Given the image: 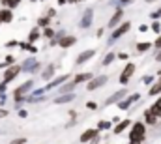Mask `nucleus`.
I'll return each instance as SVG.
<instances>
[{
  "mask_svg": "<svg viewBox=\"0 0 161 144\" xmlns=\"http://www.w3.org/2000/svg\"><path fill=\"white\" fill-rule=\"evenodd\" d=\"M144 137H146V126H144L143 122L133 124L131 133H129V141H131L133 144H141L143 141H144Z\"/></svg>",
  "mask_w": 161,
  "mask_h": 144,
  "instance_id": "1",
  "label": "nucleus"
},
{
  "mask_svg": "<svg viewBox=\"0 0 161 144\" xmlns=\"http://www.w3.org/2000/svg\"><path fill=\"white\" fill-rule=\"evenodd\" d=\"M133 71H135V66H133V64H128V66H126V69H124V71H122V75H120V82H122V84H126V82L131 79Z\"/></svg>",
  "mask_w": 161,
  "mask_h": 144,
  "instance_id": "2",
  "label": "nucleus"
},
{
  "mask_svg": "<svg viewBox=\"0 0 161 144\" xmlns=\"http://www.w3.org/2000/svg\"><path fill=\"white\" fill-rule=\"evenodd\" d=\"M98 133H99V129H88V131H84L81 135V142H90V141L98 139Z\"/></svg>",
  "mask_w": 161,
  "mask_h": 144,
  "instance_id": "3",
  "label": "nucleus"
},
{
  "mask_svg": "<svg viewBox=\"0 0 161 144\" xmlns=\"http://www.w3.org/2000/svg\"><path fill=\"white\" fill-rule=\"evenodd\" d=\"M21 71V67L19 66H13V67H9L8 71H6V75H4V81L6 82H9V81H13L15 77H17V73Z\"/></svg>",
  "mask_w": 161,
  "mask_h": 144,
  "instance_id": "4",
  "label": "nucleus"
},
{
  "mask_svg": "<svg viewBox=\"0 0 161 144\" xmlns=\"http://www.w3.org/2000/svg\"><path fill=\"white\" fill-rule=\"evenodd\" d=\"M30 88H32V81H28V82H24L23 86H19V88L15 90V97H17V99H21V96H23V94H26V92H28Z\"/></svg>",
  "mask_w": 161,
  "mask_h": 144,
  "instance_id": "5",
  "label": "nucleus"
},
{
  "mask_svg": "<svg viewBox=\"0 0 161 144\" xmlns=\"http://www.w3.org/2000/svg\"><path fill=\"white\" fill-rule=\"evenodd\" d=\"M107 82V77L103 75V77H98V79H94L90 84H88V90H96V88H99L101 84H105Z\"/></svg>",
  "mask_w": 161,
  "mask_h": 144,
  "instance_id": "6",
  "label": "nucleus"
},
{
  "mask_svg": "<svg viewBox=\"0 0 161 144\" xmlns=\"http://www.w3.org/2000/svg\"><path fill=\"white\" fill-rule=\"evenodd\" d=\"M144 118H146V124H148V126H154V124L158 122V118H159V116H156V114L148 109V111L144 112Z\"/></svg>",
  "mask_w": 161,
  "mask_h": 144,
  "instance_id": "7",
  "label": "nucleus"
},
{
  "mask_svg": "<svg viewBox=\"0 0 161 144\" xmlns=\"http://www.w3.org/2000/svg\"><path fill=\"white\" fill-rule=\"evenodd\" d=\"M128 30H129V22H124V24H122L120 28H116V30H114L113 37H120V36H124V34H126Z\"/></svg>",
  "mask_w": 161,
  "mask_h": 144,
  "instance_id": "8",
  "label": "nucleus"
},
{
  "mask_svg": "<svg viewBox=\"0 0 161 144\" xmlns=\"http://www.w3.org/2000/svg\"><path fill=\"white\" fill-rule=\"evenodd\" d=\"M92 56H94V51H84V52H83V54H81V56L77 58V64L81 66V64H84L86 60H90Z\"/></svg>",
  "mask_w": 161,
  "mask_h": 144,
  "instance_id": "9",
  "label": "nucleus"
},
{
  "mask_svg": "<svg viewBox=\"0 0 161 144\" xmlns=\"http://www.w3.org/2000/svg\"><path fill=\"white\" fill-rule=\"evenodd\" d=\"M11 19H13V15H11L9 9H2L0 11V22H9Z\"/></svg>",
  "mask_w": 161,
  "mask_h": 144,
  "instance_id": "10",
  "label": "nucleus"
},
{
  "mask_svg": "<svg viewBox=\"0 0 161 144\" xmlns=\"http://www.w3.org/2000/svg\"><path fill=\"white\" fill-rule=\"evenodd\" d=\"M126 94H128V92H126V90H120V92H118V94H114V96H113V97H109V99H107V103H114V101H120V99H122V97H124V96H126Z\"/></svg>",
  "mask_w": 161,
  "mask_h": 144,
  "instance_id": "11",
  "label": "nucleus"
},
{
  "mask_svg": "<svg viewBox=\"0 0 161 144\" xmlns=\"http://www.w3.org/2000/svg\"><path fill=\"white\" fill-rule=\"evenodd\" d=\"M137 99H139V96H131V97H128L126 101H122V103H120V109H128V107H129L131 103H135Z\"/></svg>",
  "mask_w": 161,
  "mask_h": 144,
  "instance_id": "12",
  "label": "nucleus"
},
{
  "mask_svg": "<svg viewBox=\"0 0 161 144\" xmlns=\"http://www.w3.org/2000/svg\"><path fill=\"white\" fill-rule=\"evenodd\" d=\"M73 43H75V37H71V36L60 39V47H69V45H73Z\"/></svg>",
  "mask_w": 161,
  "mask_h": 144,
  "instance_id": "13",
  "label": "nucleus"
},
{
  "mask_svg": "<svg viewBox=\"0 0 161 144\" xmlns=\"http://www.w3.org/2000/svg\"><path fill=\"white\" fill-rule=\"evenodd\" d=\"M92 79V75L90 73H81V75H77V79L73 81L75 84H79V82H84V81H90Z\"/></svg>",
  "mask_w": 161,
  "mask_h": 144,
  "instance_id": "14",
  "label": "nucleus"
},
{
  "mask_svg": "<svg viewBox=\"0 0 161 144\" xmlns=\"http://www.w3.org/2000/svg\"><path fill=\"white\" fill-rule=\"evenodd\" d=\"M129 124H131L129 120H124V122H120V124H118V126L114 127V133H116V135H118V133H122V131H124V129H126V127H128Z\"/></svg>",
  "mask_w": 161,
  "mask_h": 144,
  "instance_id": "15",
  "label": "nucleus"
},
{
  "mask_svg": "<svg viewBox=\"0 0 161 144\" xmlns=\"http://www.w3.org/2000/svg\"><path fill=\"white\" fill-rule=\"evenodd\" d=\"M150 111H152L156 116H161V99H158V101L152 105V109H150Z\"/></svg>",
  "mask_w": 161,
  "mask_h": 144,
  "instance_id": "16",
  "label": "nucleus"
},
{
  "mask_svg": "<svg viewBox=\"0 0 161 144\" xmlns=\"http://www.w3.org/2000/svg\"><path fill=\"white\" fill-rule=\"evenodd\" d=\"M75 97V94H68V96H60V97H56V103H68V101H71Z\"/></svg>",
  "mask_w": 161,
  "mask_h": 144,
  "instance_id": "17",
  "label": "nucleus"
},
{
  "mask_svg": "<svg viewBox=\"0 0 161 144\" xmlns=\"http://www.w3.org/2000/svg\"><path fill=\"white\" fill-rule=\"evenodd\" d=\"M66 79H68V75H66V77H58L56 81H53V82L49 84V88H54V86H58V84H62V82H66Z\"/></svg>",
  "mask_w": 161,
  "mask_h": 144,
  "instance_id": "18",
  "label": "nucleus"
},
{
  "mask_svg": "<svg viewBox=\"0 0 161 144\" xmlns=\"http://www.w3.org/2000/svg\"><path fill=\"white\" fill-rule=\"evenodd\" d=\"M92 22V11H86L84 13V21H83V26H88Z\"/></svg>",
  "mask_w": 161,
  "mask_h": 144,
  "instance_id": "19",
  "label": "nucleus"
},
{
  "mask_svg": "<svg viewBox=\"0 0 161 144\" xmlns=\"http://www.w3.org/2000/svg\"><path fill=\"white\" fill-rule=\"evenodd\" d=\"M159 92H161V81L158 82V84H154V86H152V90H150V96H158Z\"/></svg>",
  "mask_w": 161,
  "mask_h": 144,
  "instance_id": "20",
  "label": "nucleus"
},
{
  "mask_svg": "<svg viewBox=\"0 0 161 144\" xmlns=\"http://www.w3.org/2000/svg\"><path fill=\"white\" fill-rule=\"evenodd\" d=\"M120 17H122V11H116V13H114V17L111 19V22H109V24H111V26H114V24L120 21Z\"/></svg>",
  "mask_w": 161,
  "mask_h": 144,
  "instance_id": "21",
  "label": "nucleus"
},
{
  "mask_svg": "<svg viewBox=\"0 0 161 144\" xmlns=\"http://www.w3.org/2000/svg\"><path fill=\"white\" fill-rule=\"evenodd\" d=\"M113 60H114V52H109V54L105 56V60H103V66H109Z\"/></svg>",
  "mask_w": 161,
  "mask_h": 144,
  "instance_id": "22",
  "label": "nucleus"
},
{
  "mask_svg": "<svg viewBox=\"0 0 161 144\" xmlns=\"http://www.w3.org/2000/svg\"><path fill=\"white\" fill-rule=\"evenodd\" d=\"M137 49H139L141 52H144V51L150 49V43H137Z\"/></svg>",
  "mask_w": 161,
  "mask_h": 144,
  "instance_id": "23",
  "label": "nucleus"
},
{
  "mask_svg": "<svg viewBox=\"0 0 161 144\" xmlns=\"http://www.w3.org/2000/svg\"><path fill=\"white\" fill-rule=\"evenodd\" d=\"M53 71H54V67H53V66H49V67L43 71V79H49V77L53 75Z\"/></svg>",
  "mask_w": 161,
  "mask_h": 144,
  "instance_id": "24",
  "label": "nucleus"
},
{
  "mask_svg": "<svg viewBox=\"0 0 161 144\" xmlns=\"http://www.w3.org/2000/svg\"><path fill=\"white\" fill-rule=\"evenodd\" d=\"M38 37H39V32H38V28H34V30L30 32V37H28V39L34 41V39H38Z\"/></svg>",
  "mask_w": 161,
  "mask_h": 144,
  "instance_id": "25",
  "label": "nucleus"
},
{
  "mask_svg": "<svg viewBox=\"0 0 161 144\" xmlns=\"http://www.w3.org/2000/svg\"><path fill=\"white\" fill-rule=\"evenodd\" d=\"M109 127H111L109 122H99V126H98V129H109Z\"/></svg>",
  "mask_w": 161,
  "mask_h": 144,
  "instance_id": "26",
  "label": "nucleus"
},
{
  "mask_svg": "<svg viewBox=\"0 0 161 144\" xmlns=\"http://www.w3.org/2000/svg\"><path fill=\"white\" fill-rule=\"evenodd\" d=\"M26 142V139H15V141H11L9 144H24Z\"/></svg>",
  "mask_w": 161,
  "mask_h": 144,
  "instance_id": "27",
  "label": "nucleus"
},
{
  "mask_svg": "<svg viewBox=\"0 0 161 144\" xmlns=\"http://www.w3.org/2000/svg\"><path fill=\"white\" fill-rule=\"evenodd\" d=\"M152 81H154V77H144V82H146V84H150Z\"/></svg>",
  "mask_w": 161,
  "mask_h": 144,
  "instance_id": "28",
  "label": "nucleus"
},
{
  "mask_svg": "<svg viewBox=\"0 0 161 144\" xmlns=\"http://www.w3.org/2000/svg\"><path fill=\"white\" fill-rule=\"evenodd\" d=\"M96 107H98V105H96V103H94V101H90V103H88V109H92V111H94V109H96Z\"/></svg>",
  "mask_w": 161,
  "mask_h": 144,
  "instance_id": "29",
  "label": "nucleus"
},
{
  "mask_svg": "<svg viewBox=\"0 0 161 144\" xmlns=\"http://www.w3.org/2000/svg\"><path fill=\"white\" fill-rule=\"evenodd\" d=\"M47 22H49V21H47V19H39V24H41V26H45V24H47Z\"/></svg>",
  "mask_w": 161,
  "mask_h": 144,
  "instance_id": "30",
  "label": "nucleus"
},
{
  "mask_svg": "<svg viewBox=\"0 0 161 144\" xmlns=\"http://www.w3.org/2000/svg\"><path fill=\"white\" fill-rule=\"evenodd\" d=\"M45 36H47V37H51V36H53V30H49V28H47V30H45Z\"/></svg>",
  "mask_w": 161,
  "mask_h": 144,
  "instance_id": "31",
  "label": "nucleus"
},
{
  "mask_svg": "<svg viewBox=\"0 0 161 144\" xmlns=\"http://www.w3.org/2000/svg\"><path fill=\"white\" fill-rule=\"evenodd\" d=\"M6 114H8V111H4V109H0V118H4Z\"/></svg>",
  "mask_w": 161,
  "mask_h": 144,
  "instance_id": "32",
  "label": "nucleus"
},
{
  "mask_svg": "<svg viewBox=\"0 0 161 144\" xmlns=\"http://www.w3.org/2000/svg\"><path fill=\"white\" fill-rule=\"evenodd\" d=\"M156 47H158V49H161V37H158V41H156Z\"/></svg>",
  "mask_w": 161,
  "mask_h": 144,
  "instance_id": "33",
  "label": "nucleus"
},
{
  "mask_svg": "<svg viewBox=\"0 0 161 144\" xmlns=\"http://www.w3.org/2000/svg\"><path fill=\"white\" fill-rule=\"evenodd\" d=\"M158 60H161V52H159V54H158Z\"/></svg>",
  "mask_w": 161,
  "mask_h": 144,
  "instance_id": "34",
  "label": "nucleus"
},
{
  "mask_svg": "<svg viewBox=\"0 0 161 144\" xmlns=\"http://www.w3.org/2000/svg\"><path fill=\"white\" fill-rule=\"evenodd\" d=\"M131 144H133V142H131Z\"/></svg>",
  "mask_w": 161,
  "mask_h": 144,
  "instance_id": "35",
  "label": "nucleus"
}]
</instances>
